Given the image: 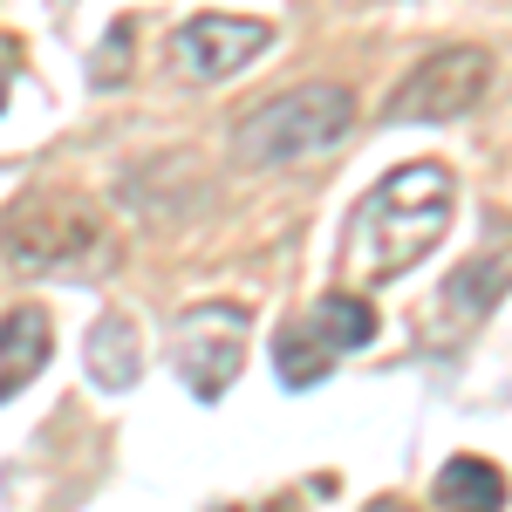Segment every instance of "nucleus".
Masks as SVG:
<instances>
[{
	"label": "nucleus",
	"instance_id": "nucleus-1",
	"mask_svg": "<svg viewBox=\"0 0 512 512\" xmlns=\"http://www.w3.org/2000/svg\"><path fill=\"white\" fill-rule=\"evenodd\" d=\"M451 219H458V178L431 158L396 164L383 185H369V198H355L342 233V274L355 287H390L431 260Z\"/></svg>",
	"mask_w": 512,
	"mask_h": 512
},
{
	"label": "nucleus",
	"instance_id": "nucleus-2",
	"mask_svg": "<svg viewBox=\"0 0 512 512\" xmlns=\"http://www.w3.org/2000/svg\"><path fill=\"white\" fill-rule=\"evenodd\" d=\"M0 260L28 280H89L117 267V233L76 192H21L0 212Z\"/></svg>",
	"mask_w": 512,
	"mask_h": 512
},
{
	"label": "nucleus",
	"instance_id": "nucleus-3",
	"mask_svg": "<svg viewBox=\"0 0 512 512\" xmlns=\"http://www.w3.org/2000/svg\"><path fill=\"white\" fill-rule=\"evenodd\" d=\"M355 123V89L342 82H301V89H280L274 103L246 110L233 123V164L239 171H280V164H301L342 144Z\"/></svg>",
	"mask_w": 512,
	"mask_h": 512
},
{
	"label": "nucleus",
	"instance_id": "nucleus-4",
	"mask_svg": "<svg viewBox=\"0 0 512 512\" xmlns=\"http://www.w3.org/2000/svg\"><path fill=\"white\" fill-rule=\"evenodd\" d=\"M246 335H253V315L239 301H198V308H185L178 328H171V362H178L185 390L219 403L233 390L239 362H246Z\"/></svg>",
	"mask_w": 512,
	"mask_h": 512
},
{
	"label": "nucleus",
	"instance_id": "nucleus-5",
	"mask_svg": "<svg viewBox=\"0 0 512 512\" xmlns=\"http://www.w3.org/2000/svg\"><path fill=\"white\" fill-rule=\"evenodd\" d=\"M485 89H492V55L458 41V48L424 55L410 76L396 82V96L383 103V123H451L465 110H478Z\"/></svg>",
	"mask_w": 512,
	"mask_h": 512
},
{
	"label": "nucleus",
	"instance_id": "nucleus-6",
	"mask_svg": "<svg viewBox=\"0 0 512 512\" xmlns=\"http://www.w3.org/2000/svg\"><path fill=\"white\" fill-rule=\"evenodd\" d=\"M512 287V253H472L458 274L437 287L431 315H424V342H437V349H458V342H472L478 321L492 315V301Z\"/></svg>",
	"mask_w": 512,
	"mask_h": 512
},
{
	"label": "nucleus",
	"instance_id": "nucleus-7",
	"mask_svg": "<svg viewBox=\"0 0 512 512\" xmlns=\"http://www.w3.org/2000/svg\"><path fill=\"white\" fill-rule=\"evenodd\" d=\"M267 48H274V28L253 21V14H192V21L178 28V62H185L198 82L239 76V69L260 62Z\"/></svg>",
	"mask_w": 512,
	"mask_h": 512
},
{
	"label": "nucleus",
	"instance_id": "nucleus-8",
	"mask_svg": "<svg viewBox=\"0 0 512 512\" xmlns=\"http://www.w3.org/2000/svg\"><path fill=\"white\" fill-rule=\"evenodd\" d=\"M48 349H55V321H48V308H14V315H0V403L35 383L41 362H48Z\"/></svg>",
	"mask_w": 512,
	"mask_h": 512
},
{
	"label": "nucleus",
	"instance_id": "nucleus-9",
	"mask_svg": "<svg viewBox=\"0 0 512 512\" xmlns=\"http://www.w3.org/2000/svg\"><path fill=\"white\" fill-rule=\"evenodd\" d=\"M82 362H89V383H96V390H130V383L144 376L137 321H130V315H103L96 328H89V349H82Z\"/></svg>",
	"mask_w": 512,
	"mask_h": 512
},
{
	"label": "nucleus",
	"instance_id": "nucleus-10",
	"mask_svg": "<svg viewBox=\"0 0 512 512\" xmlns=\"http://www.w3.org/2000/svg\"><path fill=\"white\" fill-rule=\"evenodd\" d=\"M437 506L444 512H499L506 506V472L492 465V458H451L444 472H437Z\"/></svg>",
	"mask_w": 512,
	"mask_h": 512
},
{
	"label": "nucleus",
	"instance_id": "nucleus-11",
	"mask_svg": "<svg viewBox=\"0 0 512 512\" xmlns=\"http://www.w3.org/2000/svg\"><path fill=\"white\" fill-rule=\"evenodd\" d=\"M301 321H308V328H315V335H321L335 355L369 349V342H376V308H362L355 294H321V301H315Z\"/></svg>",
	"mask_w": 512,
	"mask_h": 512
},
{
	"label": "nucleus",
	"instance_id": "nucleus-12",
	"mask_svg": "<svg viewBox=\"0 0 512 512\" xmlns=\"http://www.w3.org/2000/svg\"><path fill=\"white\" fill-rule=\"evenodd\" d=\"M362 512H417V506H403V499H369Z\"/></svg>",
	"mask_w": 512,
	"mask_h": 512
},
{
	"label": "nucleus",
	"instance_id": "nucleus-13",
	"mask_svg": "<svg viewBox=\"0 0 512 512\" xmlns=\"http://www.w3.org/2000/svg\"><path fill=\"white\" fill-rule=\"evenodd\" d=\"M0 110H7V69H0Z\"/></svg>",
	"mask_w": 512,
	"mask_h": 512
},
{
	"label": "nucleus",
	"instance_id": "nucleus-14",
	"mask_svg": "<svg viewBox=\"0 0 512 512\" xmlns=\"http://www.w3.org/2000/svg\"><path fill=\"white\" fill-rule=\"evenodd\" d=\"M246 512H274V506H246Z\"/></svg>",
	"mask_w": 512,
	"mask_h": 512
}]
</instances>
